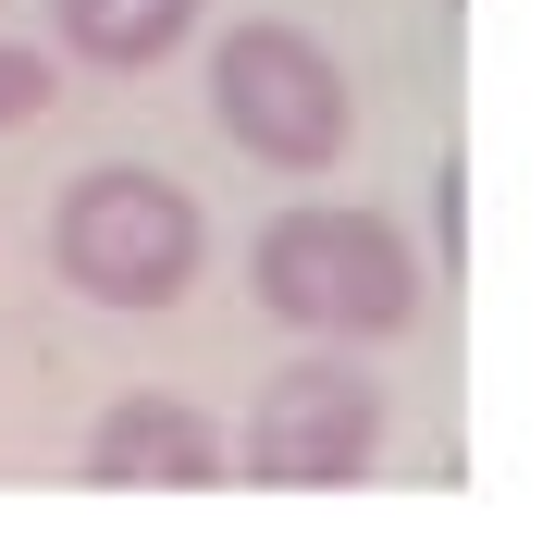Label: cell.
Listing matches in <instances>:
<instances>
[{"label":"cell","mask_w":555,"mask_h":555,"mask_svg":"<svg viewBox=\"0 0 555 555\" xmlns=\"http://www.w3.org/2000/svg\"><path fill=\"white\" fill-rule=\"evenodd\" d=\"M247 284L284 334H321V346H383L420 321V259L383 210H272L247 247Z\"/></svg>","instance_id":"1"},{"label":"cell","mask_w":555,"mask_h":555,"mask_svg":"<svg viewBox=\"0 0 555 555\" xmlns=\"http://www.w3.org/2000/svg\"><path fill=\"white\" fill-rule=\"evenodd\" d=\"M50 259H62V284L100 297V309H173L185 284H198V259H210V222H198V198H185L173 173L100 160V173L62 185Z\"/></svg>","instance_id":"2"},{"label":"cell","mask_w":555,"mask_h":555,"mask_svg":"<svg viewBox=\"0 0 555 555\" xmlns=\"http://www.w3.org/2000/svg\"><path fill=\"white\" fill-rule=\"evenodd\" d=\"M210 112H222V137H235L247 160H272V173H334V160L358 149L346 62L321 50L309 25H284V13L235 25V38L210 50Z\"/></svg>","instance_id":"3"},{"label":"cell","mask_w":555,"mask_h":555,"mask_svg":"<svg viewBox=\"0 0 555 555\" xmlns=\"http://www.w3.org/2000/svg\"><path fill=\"white\" fill-rule=\"evenodd\" d=\"M371 456H383V383L321 346V358H284V371L259 383L235 469L259 481V494H346Z\"/></svg>","instance_id":"4"},{"label":"cell","mask_w":555,"mask_h":555,"mask_svg":"<svg viewBox=\"0 0 555 555\" xmlns=\"http://www.w3.org/2000/svg\"><path fill=\"white\" fill-rule=\"evenodd\" d=\"M87 481L100 494H222L235 481V444H222V420L198 396H112L100 433H87Z\"/></svg>","instance_id":"5"},{"label":"cell","mask_w":555,"mask_h":555,"mask_svg":"<svg viewBox=\"0 0 555 555\" xmlns=\"http://www.w3.org/2000/svg\"><path fill=\"white\" fill-rule=\"evenodd\" d=\"M50 38L100 75H160L198 38V0H50Z\"/></svg>","instance_id":"6"},{"label":"cell","mask_w":555,"mask_h":555,"mask_svg":"<svg viewBox=\"0 0 555 555\" xmlns=\"http://www.w3.org/2000/svg\"><path fill=\"white\" fill-rule=\"evenodd\" d=\"M50 50H25V38H0V137H13V124H38L50 112Z\"/></svg>","instance_id":"7"},{"label":"cell","mask_w":555,"mask_h":555,"mask_svg":"<svg viewBox=\"0 0 555 555\" xmlns=\"http://www.w3.org/2000/svg\"><path fill=\"white\" fill-rule=\"evenodd\" d=\"M433 259H444V272H456V259H469V160H433Z\"/></svg>","instance_id":"8"}]
</instances>
